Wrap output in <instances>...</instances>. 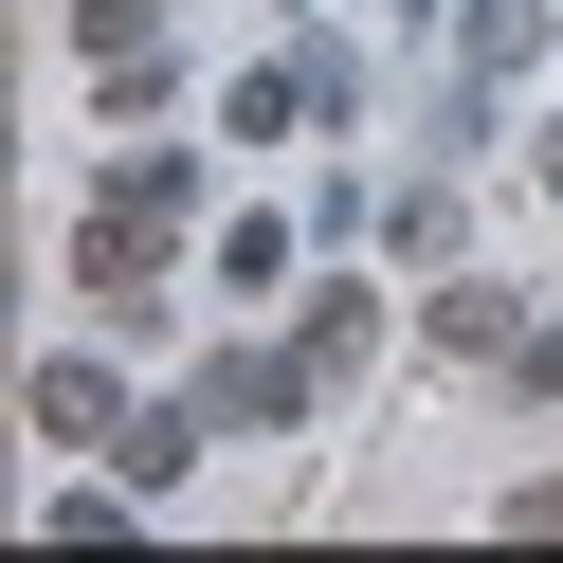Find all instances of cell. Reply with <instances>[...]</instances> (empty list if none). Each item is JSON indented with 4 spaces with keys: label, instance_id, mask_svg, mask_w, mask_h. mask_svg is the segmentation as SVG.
I'll use <instances>...</instances> for the list:
<instances>
[{
    "label": "cell",
    "instance_id": "1",
    "mask_svg": "<svg viewBox=\"0 0 563 563\" xmlns=\"http://www.w3.org/2000/svg\"><path fill=\"white\" fill-rule=\"evenodd\" d=\"M183 183H200V164L146 146L110 200H91V236H74V291H91V309H146V291H164V255H183Z\"/></svg>",
    "mask_w": 563,
    "mask_h": 563
},
{
    "label": "cell",
    "instance_id": "7",
    "mask_svg": "<svg viewBox=\"0 0 563 563\" xmlns=\"http://www.w3.org/2000/svg\"><path fill=\"white\" fill-rule=\"evenodd\" d=\"M219 291H291V219H236L219 236Z\"/></svg>",
    "mask_w": 563,
    "mask_h": 563
},
{
    "label": "cell",
    "instance_id": "9",
    "mask_svg": "<svg viewBox=\"0 0 563 563\" xmlns=\"http://www.w3.org/2000/svg\"><path fill=\"white\" fill-rule=\"evenodd\" d=\"M74 37L91 55H164V0H74Z\"/></svg>",
    "mask_w": 563,
    "mask_h": 563
},
{
    "label": "cell",
    "instance_id": "8",
    "mask_svg": "<svg viewBox=\"0 0 563 563\" xmlns=\"http://www.w3.org/2000/svg\"><path fill=\"white\" fill-rule=\"evenodd\" d=\"M364 345H382V309H364V291H309V364L345 382V364H364Z\"/></svg>",
    "mask_w": 563,
    "mask_h": 563
},
{
    "label": "cell",
    "instance_id": "6",
    "mask_svg": "<svg viewBox=\"0 0 563 563\" xmlns=\"http://www.w3.org/2000/svg\"><path fill=\"white\" fill-rule=\"evenodd\" d=\"M454 55H473V74H527V55H545V0H473V37H454Z\"/></svg>",
    "mask_w": 563,
    "mask_h": 563
},
{
    "label": "cell",
    "instance_id": "2",
    "mask_svg": "<svg viewBox=\"0 0 563 563\" xmlns=\"http://www.w3.org/2000/svg\"><path fill=\"white\" fill-rule=\"evenodd\" d=\"M19 418H37V437H74V454H110V437H128V382L91 364V345H55V364L19 382Z\"/></svg>",
    "mask_w": 563,
    "mask_h": 563
},
{
    "label": "cell",
    "instance_id": "3",
    "mask_svg": "<svg viewBox=\"0 0 563 563\" xmlns=\"http://www.w3.org/2000/svg\"><path fill=\"white\" fill-rule=\"evenodd\" d=\"M309 382H328L309 328H291V345H219V364H200V418H309Z\"/></svg>",
    "mask_w": 563,
    "mask_h": 563
},
{
    "label": "cell",
    "instance_id": "4",
    "mask_svg": "<svg viewBox=\"0 0 563 563\" xmlns=\"http://www.w3.org/2000/svg\"><path fill=\"white\" fill-rule=\"evenodd\" d=\"M309 110H345V74H328V55H273V74H236V146H291Z\"/></svg>",
    "mask_w": 563,
    "mask_h": 563
},
{
    "label": "cell",
    "instance_id": "5",
    "mask_svg": "<svg viewBox=\"0 0 563 563\" xmlns=\"http://www.w3.org/2000/svg\"><path fill=\"white\" fill-rule=\"evenodd\" d=\"M110 473H146V490H183V473H200V400H164V418H128V437H110Z\"/></svg>",
    "mask_w": 563,
    "mask_h": 563
}]
</instances>
